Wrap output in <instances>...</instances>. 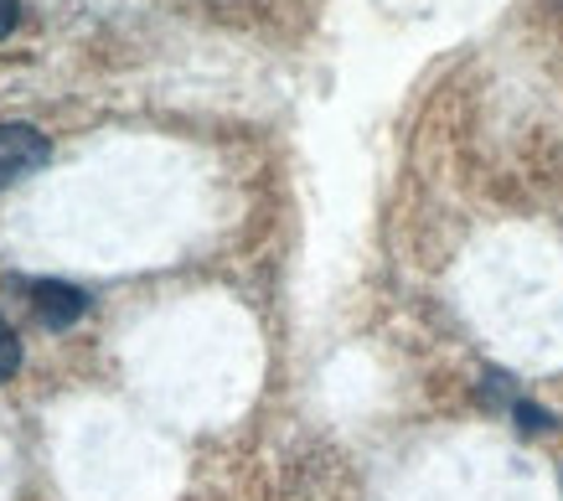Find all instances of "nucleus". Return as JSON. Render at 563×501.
Here are the masks:
<instances>
[{
  "label": "nucleus",
  "instance_id": "4",
  "mask_svg": "<svg viewBox=\"0 0 563 501\" xmlns=\"http://www.w3.org/2000/svg\"><path fill=\"white\" fill-rule=\"evenodd\" d=\"M16 21H21V0H0V42L16 32Z\"/></svg>",
  "mask_w": 563,
  "mask_h": 501
},
{
  "label": "nucleus",
  "instance_id": "2",
  "mask_svg": "<svg viewBox=\"0 0 563 501\" xmlns=\"http://www.w3.org/2000/svg\"><path fill=\"white\" fill-rule=\"evenodd\" d=\"M26 294H32V311L47 331H68L88 315V294L78 285H63V279H32Z\"/></svg>",
  "mask_w": 563,
  "mask_h": 501
},
{
  "label": "nucleus",
  "instance_id": "1",
  "mask_svg": "<svg viewBox=\"0 0 563 501\" xmlns=\"http://www.w3.org/2000/svg\"><path fill=\"white\" fill-rule=\"evenodd\" d=\"M52 160V140L36 130V124H0V191L26 181L32 171H42Z\"/></svg>",
  "mask_w": 563,
  "mask_h": 501
},
{
  "label": "nucleus",
  "instance_id": "5",
  "mask_svg": "<svg viewBox=\"0 0 563 501\" xmlns=\"http://www.w3.org/2000/svg\"><path fill=\"white\" fill-rule=\"evenodd\" d=\"M517 419H522V430H548V414L532 403H517Z\"/></svg>",
  "mask_w": 563,
  "mask_h": 501
},
{
  "label": "nucleus",
  "instance_id": "3",
  "mask_svg": "<svg viewBox=\"0 0 563 501\" xmlns=\"http://www.w3.org/2000/svg\"><path fill=\"white\" fill-rule=\"evenodd\" d=\"M21 372V336L5 326V315H0V382L16 378Z\"/></svg>",
  "mask_w": 563,
  "mask_h": 501
}]
</instances>
